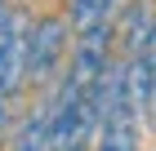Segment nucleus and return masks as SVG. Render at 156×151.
<instances>
[{"label":"nucleus","instance_id":"f257e3e1","mask_svg":"<svg viewBox=\"0 0 156 151\" xmlns=\"http://www.w3.org/2000/svg\"><path fill=\"white\" fill-rule=\"evenodd\" d=\"M67 36H72V22L58 13L31 22V31H27V80L31 84H45L58 71V62L67 58Z\"/></svg>","mask_w":156,"mask_h":151},{"label":"nucleus","instance_id":"f03ea898","mask_svg":"<svg viewBox=\"0 0 156 151\" xmlns=\"http://www.w3.org/2000/svg\"><path fill=\"white\" fill-rule=\"evenodd\" d=\"M94 151H138V116L129 111V102H112V111L98 125Z\"/></svg>","mask_w":156,"mask_h":151},{"label":"nucleus","instance_id":"7ed1b4c3","mask_svg":"<svg viewBox=\"0 0 156 151\" xmlns=\"http://www.w3.org/2000/svg\"><path fill=\"white\" fill-rule=\"evenodd\" d=\"M152 27H156V13L147 5H129L125 9V58H143L147 53V40H152Z\"/></svg>","mask_w":156,"mask_h":151},{"label":"nucleus","instance_id":"20e7f679","mask_svg":"<svg viewBox=\"0 0 156 151\" xmlns=\"http://www.w3.org/2000/svg\"><path fill=\"white\" fill-rule=\"evenodd\" d=\"M23 84H27V31L0 53V93L9 98V93L23 89Z\"/></svg>","mask_w":156,"mask_h":151},{"label":"nucleus","instance_id":"39448f33","mask_svg":"<svg viewBox=\"0 0 156 151\" xmlns=\"http://www.w3.org/2000/svg\"><path fill=\"white\" fill-rule=\"evenodd\" d=\"M13 151H49V102L13 133Z\"/></svg>","mask_w":156,"mask_h":151},{"label":"nucleus","instance_id":"423d86ee","mask_svg":"<svg viewBox=\"0 0 156 151\" xmlns=\"http://www.w3.org/2000/svg\"><path fill=\"white\" fill-rule=\"evenodd\" d=\"M18 36H23V27H18V18H13L9 9H0V53H5V49H9L13 40H18Z\"/></svg>","mask_w":156,"mask_h":151},{"label":"nucleus","instance_id":"0eeeda50","mask_svg":"<svg viewBox=\"0 0 156 151\" xmlns=\"http://www.w3.org/2000/svg\"><path fill=\"white\" fill-rule=\"evenodd\" d=\"M129 5H138V0H112V9H129Z\"/></svg>","mask_w":156,"mask_h":151},{"label":"nucleus","instance_id":"6e6552de","mask_svg":"<svg viewBox=\"0 0 156 151\" xmlns=\"http://www.w3.org/2000/svg\"><path fill=\"white\" fill-rule=\"evenodd\" d=\"M0 125H5V93H0Z\"/></svg>","mask_w":156,"mask_h":151},{"label":"nucleus","instance_id":"1a4fd4ad","mask_svg":"<svg viewBox=\"0 0 156 151\" xmlns=\"http://www.w3.org/2000/svg\"><path fill=\"white\" fill-rule=\"evenodd\" d=\"M76 151H89V147H76Z\"/></svg>","mask_w":156,"mask_h":151},{"label":"nucleus","instance_id":"9d476101","mask_svg":"<svg viewBox=\"0 0 156 151\" xmlns=\"http://www.w3.org/2000/svg\"><path fill=\"white\" fill-rule=\"evenodd\" d=\"M0 9H5V5H0Z\"/></svg>","mask_w":156,"mask_h":151}]
</instances>
